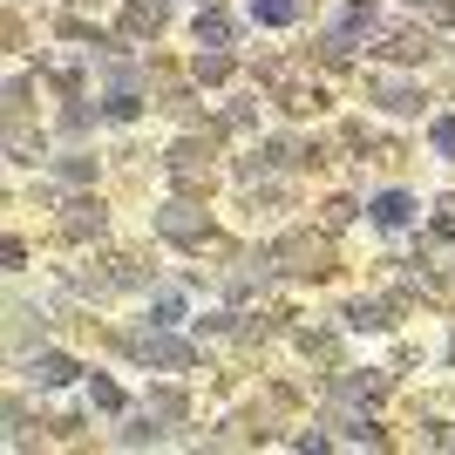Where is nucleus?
I'll return each mask as SVG.
<instances>
[{
  "instance_id": "f257e3e1",
  "label": "nucleus",
  "mask_w": 455,
  "mask_h": 455,
  "mask_svg": "<svg viewBox=\"0 0 455 455\" xmlns=\"http://www.w3.org/2000/svg\"><path fill=\"white\" fill-rule=\"evenodd\" d=\"M374 218L380 225H408V218H415V197H408V190H387V197H374Z\"/></svg>"
},
{
  "instance_id": "f03ea898",
  "label": "nucleus",
  "mask_w": 455,
  "mask_h": 455,
  "mask_svg": "<svg viewBox=\"0 0 455 455\" xmlns=\"http://www.w3.org/2000/svg\"><path fill=\"white\" fill-rule=\"evenodd\" d=\"M35 380H48V387H61V380H76V361H61V354H48V361L35 367Z\"/></svg>"
},
{
  "instance_id": "7ed1b4c3",
  "label": "nucleus",
  "mask_w": 455,
  "mask_h": 455,
  "mask_svg": "<svg viewBox=\"0 0 455 455\" xmlns=\"http://www.w3.org/2000/svg\"><path fill=\"white\" fill-rule=\"evenodd\" d=\"M136 354H150V361H184V347H171V340H136Z\"/></svg>"
},
{
  "instance_id": "20e7f679",
  "label": "nucleus",
  "mask_w": 455,
  "mask_h": 455,
  "mask_svg": "<svg viewBox=\"0 0 455 455\" xmlns=\"http://www.w3.org/2000/svg\"><path fill=\"white\" fill-rule=\"evenodd\" d=\"M387 55H395V61H415L421 41H415V35H387Z\"/></svg>"
},
{
  "instance_id": "39448f33",
  "label": "nucleus",
  "mask_w": 455,
  "mask_h": 455,
  "mask_svg": "<svg viewBox=\"0 0 455 455\" xmlns=\"http://www.w3.org/2000/svg\"><path fill=\"white\" fill-rule=\"evenodd\" d=\"M259 20H292V0H259Z\"/></svg>"
},
{
  "instance_id": "423d86ee",
  "label": "nucleus",
  "mask_w": 455,
  "mask_h": 455,
  "mask_svg": "<svg viewBox=\"0 0 455 455\" xmlns=\"http://www.w3.org/2000/svg\"><path fill=\"white\" fill-rule=\"evenodd\" d=\"M435 143H442V150L455 156V116H442V123H435Z\"/></svg>"
}]
</instances>
